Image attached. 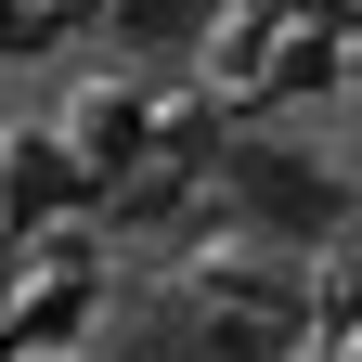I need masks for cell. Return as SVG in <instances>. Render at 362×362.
Here are the masks:
<instances>
[{
  "mask_svg": "<svg viewBox=\"0 0 362 362\" xmlns=\"http://www.w3.org/2000/svg\"><path fill=\"white\" fill-rule=\"evenodd\" d=\"M220 194H233V220L272 233V246H337V233H349V181H337L324 156L272 143V129H246V143L220 156Z\"/></svg>",
  "mask_w": 362,
  "mask_h": 362,
  "instance_id": "cell-1",
  "label": "cell"
},
{
  "mask_svg": "<svg viewBox=\"0 0 362 362\" xmlns=\"http://www.w3.org/2000/svg\"><path fill=\"white\" fill-rule=\"evenodd\" d=\"M13 207H78V156H13Z\"/></svg>",
  "mask_w": 362,
  "mask_h": 362,
  "instance_id": "cell-2",
  "label": "cell"
}]
</instances>
